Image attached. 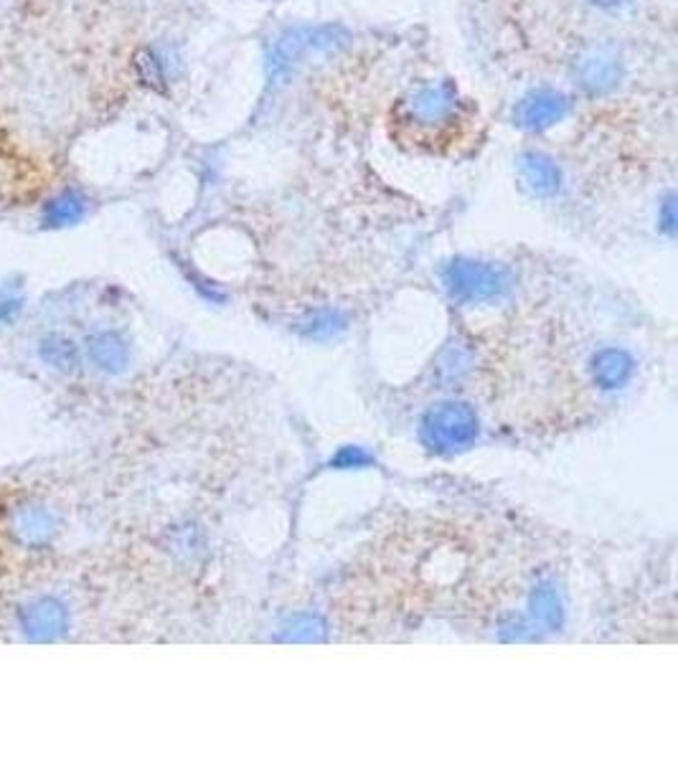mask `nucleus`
I'll return each mask as SVG.
<instances>
[{
	"label": "nucleus",
	"instance_id": "nucleus-1",
	"mask_svg": "<svg viewBox=\"0 0 678 761\" xmlns=\"http://www.w3.org/2000/svg\"><path fill=\"white\" fill-rule=\"evenodd\" d=\"M397 128L417 142H445L467 122V102L452 81H432L399 99Z\"/></svg>",
	"mask_w": 678,
	"mask_h": 761
},
{
	"label": "nucleus",
	"instance_id": "nucleus-2",
	"mask_svg": "<svg viewBox=\"0 0 678 761\" xmlns=\"http://www.w3.org/2000/svg\"><path fill=\"white\" fill-rule=\"evenodd\" d=\"M442 284L452 297L467 305L496 303L514 287V278L504 264L481 262V259H452L442 270Z\"/></svg>",
	"mask_w": 678,
	"mask_h": 761
},
{
	"label": "nucleus",
	"instance_id": "nucleus-3",
	"mask_svg": "<svg viewBox=\"0 0 678 761\" xmlns=\"http://www.w3.org/2000/svg\"><path fill=\"white\" fill-rule=\"evenodd\" d=\"M422 442L432 452L450 455L471 447L478 439L481 424L478 416L463 401H442L432 406L422 420Z\"/></svg>",
	"mask_w": 678,
	"mask_h": 761
},
{
	"label": "nucleus",
	"instance_id": "nucleus-4",
	"mask_svg": "<svg viewBox=\"0 0 678 761\" xmlns=\"http://www.w3.org/2000/svg\"><path fill=\"white\" fill-rule=\"evenodd\" d=\"M346 39L348 33L341 26H298L284 31L272 46L270 74L272 77H282L303 56L331 52V48L346 44Z\"/></svg>",
	"mask_w": 678,
	"mask_h": 761
},
{
	"label": "nucleus",
	"instance_id": "nucleus-5",
	"mask_svg": "<svg viewBox=\"0 0 678 761\" xmlns=\"http://www.w3.org/2000/svg\"><path fill=\"white\" fill-rule=\"evenodd\" d=\"M574 87L588 97H610L625 81V64L613 48L590 46L572 64Z\"/></svg>",
	"mask_w": 678,
	"mask_h": 761
},
{
	"label": "nucleus",
	"instance_id": "nucleus-6",
	"mask_svg": "<svg viewBox=\"0 0 678 761\" xmlns=\"http://www.w3.org/2000/svg\"><path fill=\"white\" fill-rule=\"evenodd\" d=\"M572 112V97L557 87H537L529 89L514 105L510 120L524 132H547L564 122Z\"/></svg>",
	"mask_w": 678,
	"mask_h": 761
},
{
	"label": "nucleus",
	"instance_id": "nucleus-7",
	"mask_svg": "<svg viewBox=\"0 0 678 761\" xmlns=\"http://www.w3.org/2000/svg\"><path fill=\"white\" fill-rule=\"evenodd\" d=\"M518 173H521V181L526 183V188L531 191L534 196L539 198H551L562 191L564 173L559 168V163L555 157L541 153V150H524L516 157Z\"/></svg>",
	"mask_w": 678,
	"mask_h": 761
},
{
	"label": "nucleus",
	"instance_id": "nucleus-8",
	"mask_svg": "<svg viewBox=\"0 0 678 761\" xmlns=\"http://www.w3.org/2000/svg\"><path fill=\"white\" fill-rule=\"evenodd\" d=\"M19 620L31 640H54L64 632L66 612L54 599H36L21 609Z\"/></svg>",
	"mask_w": 678,
	"mask_h": 761
},
{
	"label": "nucleus",
	"instance_id": "nucleus-9",
	"mask_svg": "<svg viewBox=\"0 0 678 761\" xmlns=\"http://www.w3.org/2000/svg\"><path fill=\"white\" fill-rule=\"evenodd\" d=\"M592 376L602 389H623L633 376V358L617 348L600 350L592 358Z\"/></svg>",
	"mask_w": 678,
	"mask_h": 761
},
{
	"label": "nucleus",
	"instance_id": "nucleus-10",
	"mask_svg": "<svg viewBox=\"0 0 678 761\" xmlns=\"http://www.w3.org/2000/svg\"><path fill=\"white\" fill-rule=\"evenodd\" d=\"M87 198L77 191H62L44 206V224L49 229H62V226H74L85 219Z\"/></svg>",
	"mask_w": 678,
	"mask_h": 761
},
{
	"label": "nucleus",
	"instance_id": "nucleus-11",
	"mask_svg": "<svg viewBox=\"0 0 678 761\" xmlns=\"http://www.w3.org/2000/svg\"><path fill=\"white\" fill-rule=\"evenodd\" d=\"M89 358L103 371L117 373L128 363V348H125V343L115 333H103V336H95L89 340Z\"/></svg>",
	"mask_w": 678,
	"mask_h": 761
},
{
	"label": "nucleus",
	"instance_id": "nucleus-12",
	"mask_svg": "<svg viewBox=\"0 0 678 761\" xmlns=\"http://www.w3.org/2000/svg\"><path fill=\"white\" fill-rule=\"evenodd\" d=\"M54 531V521L46 510H26V513L19 515V523H15V533H19L21 541L26 543H44Z\"/></svg>",
	"mask_w": 678,
	"mask_h": 761
},
{
	"label": "nucleus",
	"instance_id": "nucleus-13",
	"mask_svg": "<svg viewBox=\"0 0 678 761\" xmlns=\"http://www.w3.org/2000/svg\"><path fill=\"white\" fill-rule=\"evenodd\" d=\"M136 69L140 74L142 85H148L150 89L161 91L169 81V69H165V58L153 52V48H142L136 58Z\"/></svg>",
	"mask_w": 678,
	"mask_h": 761
},
{
	"label": "nucleus",
	"instance_id": "nucleus-14",
	"mask_svg": "<svg viewBox=\"0 0 678 761\" xmlns=\"http://www.w3.org/2000/svg\"><path fill=\"white\" fill-rule=\"evenodd\" d=\"M531 612H534V617H537L541 624L559 627V622H562V605H559L557 591L551 589V587H547V584L534 591Z\"/></svg>",
	"mask_w": 678,
	"mask_h": 761
},
{
	"label": "nucleus",
	"instance_id": "nucleus-15",
	"mask_svg": "<svg viewBox=\"0 0 678 761\" xmlns=\"http://www.w3.org/2000/svg\"><path fill=\"white\" fill-rule=\"evenodd\" d=\"M41 356H44V361L54 368H64V371H69V368L77 363V350H74L72 343H66L62 338H49L44 346H41Z\"/></svg>",
	"mask_w": 678,
	"mask_h": 761
},
{
	"label": "nucleus",
	"instance_id": "nucleus-16",
	"mask_svg": "<svg viewBox=\"0 0 678 761\" xmlns=\"http://www.w3.org/2000/svg\"><path fill=\"white\" fill-rule=\"evenodd\" d=\"M590 3L598 8V11H605V13H621L625 11L627 6L633 3V0H590Z\"/></svg>",
	"mask_w": 678,
	"mask_h": 761
},
{
	"label": "nucleus",
	"instance_id": "nucleus-17",
	"mask_svg": "<svg viewBox=\"0 0 678 761\" xmlns=\"http://www.w3.org/2000/svg\"><path fill=\"white\" fill-rule=\"evenodd\" d=\"M664 219H666V229L671 231L674 229V198H668L666 204H664Z\"/></svg>",
	"mask_w": 678,
	"mask_h": 761
}]
</instances>
